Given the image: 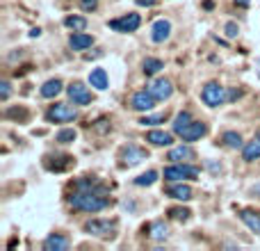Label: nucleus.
<instances>
[{"instance_id":"f257e3e1","label":"nucleus","mask_w":260,"mask_h":251,"mask_svg":"<svg viewBox=\"0 0 260 251\" xmlns=\"http://www.w3.org/2000/svg\"><path fill=\"white\" fill-rule=\"evenodd\" d=\"M69 203H71L73 210L99 212V210H105V208L112 203V199H110V190L105 187L103 183L85 176V178L76 180L73 192H71V197H69Z\"/></svg>"},{"instance_id":"f03ea898","label":"nucleus","mask_w":260,"mask_h":251,"mask_svg":"<svg viewBox=\"0 0 260 251\" xmlns=\"http://www.w3.org/2000/svg\"><path fill=\"white\" fill-rule=\"evenodd\" d=\"M85 231L94 238H103V240H110L117 235V224L114 222H108V219H91L85 224Z\"/></svg>"},{"instance_id":"7ed1b4c3","label":"nucleus","mask_w":260,"mask_h":251,"mask_svg":"<svg viewBox=\"0 0 260 251\" xmlns=\"http://www.w3.org/2000/svg\"><path fill=\"white\" fill-rule=\"evenodd\" d=\"M76 117H78V110L71 108V105H67V103H57V105H53V108L46 112V119H48V121H55V123L73 121Z\"/></svg>"},{"instance_id":"20e7f679","label":"nucleus","mask_w":260,"mask_h":251,"mask_svg":"<svg viewBox=\"0 0 260 251\" xmlns=\"http://www.w3.org/2000/svg\"><path fill=\"white\" fill-rule=\"evenodd\" d=\"M201 99H203V103H206V105H210V108H217V105H221L226 99H229V96H226L224 87H221L219 82H208V85L203 87Z\"/></svg>"},{"instance_id":"39448f33","label":"nucleus","mask_w":260,"mask_h":251,"mask_svg":"<svg viewBox=\"0 0 260 251\" xmlns=\"http://www.w3.org/2000/svg\"><path fill=\"white\" fill-rule=\"evenodd\" d=\"M199 169L192 165H171L165 169V178L167 180H185V178H197Z\"/></svg>"},{"instance_id":"423d86ee","label":"nucleus","mask_w":260,"mask_h":251,"mask_svg":"<svg viewBox=\"0 0 260 251\" xmlns=\"http://www.w3.org/2000/svg\"><path fill=\"white\" fill-rule=\"evenodd\" d=\"M139 23H142L139 14H126V16H121V18H112L110 27L117 32H135L139 27Z\"/></svg>"},{"instance_id":"0eeeda50","label":"nucleus","mask_w":260,"mask_h":251,"mask_svg":"<svg viewBox=\"0 0 260 251\" xmlns=\"http://www.w3.org/2000/svg\"><path fill=\"white\" fill-rule=\"evenodd\" d=\"M69 99L73 101L76 105H87V103H91V91L87 89L82 82H73L71 87H69Z\"/></svg>"},{"instance_id":"6e6552de","label":"nucleus","mask_w":260,"mask_h":251,"mask_svg":"<svg viewBox=\"0 0 260 251\" xmlns=\"http://www.w3.org/2000/svg\"><path fill=\"white\" fill-rule=\"evenodd\" d=\"M155 96L151 94V91H137V94L130 99V105H133L137 112H148V110L155 105Z\"/></svg>"},{"instance_id":"1a4fd4ad","label":"nucleus","mask_w":260,"mask_h":251,"mask_svg":"<svg viewBox=\"0 0 260 251\" xmlns=\"http://www.w3.org/2000/svg\"><path fill=\"white\" fill-rule=\"evenodd\" d=\"M206 133H208V125H206V123H201V121H192L189 125H185V128L180 130L178 135L185 139V142H194V139H201Z\"/></svg>"},{"instance_id":"9d476101","label":"nucleus","mask_w":260,"mask_h":251,"mask_svg":"<svg viewBox=\"0 0 260 251\" xmlns=\"http://www.w3.org/2000/svg\"><path fill=\"white\" fill-rule=\"evenodd\" d=\"M121 160L123 165H137V162L146 160V151L139 146H133V144H128V146L121 148Z\"/></svg>"},{"instance_id":"9b49d317","label":"nucleus","mask_w":260,"mask_h":251,"mask_svg":"<svg viewBox=\"0 0 260 251\" xmlns=\"http://www.w3.org/2000/svg\"><path fill=\"white\" fill-rule=\"evenodd\" d=\"M148 91H151L157 101H165L174 94V87H171V82L167 80V78H160V80H155L151 87H148Z\"/></svg>"},{"instance_id":"f8f14e48","label":"nucleus","mask_w":260,"mask_h":251,"mask_svg":"<svg viewBox=\"0 0 260 251\" xmlns=\"http://www.w3.org/2000/svg\"><path fill=\"white\" fill-rule=\"evenodd\" d=\"M169 32H171V23L169 21H155L153 23V27H151V39L155 41V44H160V41H165L167 37H169Z\"/></svg>"},{"instance_id":"ddd939ff","label":"nucleus","mask_w":260,"mask_h":251,"mask_svg":"<svg viewBox=\"0 0 260 251\" xmlns=\"http://www.w3.org/2000/svg\"><path fill=\"white\" fill-rule=\"evenodd\" d=\"M44 249L46 251H67L69 249V238H64V235H59V233L48 235V238L44 240Z\"/></svg>"},{"instance_id":"4468645a","label":"nucleus","mask_w":260,"mask_h":251,"mask_svg":"<svg viewBox=\"0 0 260 251\" xmlns=\"http://www.w3.org/2000/svg\"><path fill=\"white\" fill-rule=\"evenodd\" d=\"M194 148L192 146H176L169 151V155H167V160L171 162H183V160H194Z\"/></svg>"},{"instance_id":"2eb2a0df","label":"nucleus","mask_w":260,"mask_h":251,"mask_svg":"<svg viewBox=\"0 0 260 251\" xmlns=\"http://www.w3.org/2000/svg\"><path fill=\"white\" fill-rule=\"evenodd\" d=\"M240 219L253 231V233L260 235V212L256 210H240Z\"/></svg>"},{"instance_id":"dca6fc26","label":"nucleus","mask_w":260,"mask_h":251,"mask_svg":"<svg viewBox=\"0 0 260 251\" xmlns=\"http://www.w3.org/2000/svg\"><path fill=\"white\" fill-rule=\"evenodd\" d=\"M146 142H151L153 146H169L174 139H171V135L165 133V130H153V133L146 135Z\"/></svg>"},{"instance_id":"f3484780","label":"nucleus","mask_w":260,"mask_h":251,"mask_svg":"<svg viewBox=\"0 0 260 251\" xmlns=\"http://www.w3.org/2000/svg\"><path fill=\"white\" fill-rule=\"evenodd\" d=\"M167 194H169L171 199H178V201H189V199H192V190H189L187 185H169Z\"/></svg>"},{"instance_id":"a211bd4d","label":"nucleus","mask_w":260,"mask_h":251,"mask_svg":"<svg viewBox=\"0 0 260 251\" xmlns=\"http://www.w3.org/2000/svg\"><path fill=\"white\" fill-rule=\"evenodd\" d=\"M89 85L96 87L99 91L108 89V73H105L103 69H94V71L89 73Z\"/></svg>"},{"instance_id":"6ab92c4d","label":"nucleus","mask_w":260,"mask_h":251,"mask_svg":"<svg viewBox=\"0 0 260 251\" xmlns=\"http://www.w3.org/2000/svg\"><path fill=\"white\" fill-rule=\"evenodd\" d=\"M71 48L73 50H85V48H89L91 44H94V37H89V35H82V32H76V35L71 37Z\"/></svg>"},{"instance_id":"aec40b11","label":"nucleus","mask_w":260,"mask_h":251,"mask_svg":"<svg viewBox=\"0 0 260 251\" xmlns=\"http://www.w3.org/2000/svg\"><path fill=\"white\" fill-rule=\"evenodd\" d=\"M242 155H244V160H258L260 158V135H256V137L251 139V142L244 146V151H242Z\"/></svg>"},{"instance_id":"412c9836","label":"nucleus","mask_w":260,"mask_h":251,"mask_svg":"<svg viewBox=\"0 0 260 251\" xmlns=\"http://www.w3.org/2000/svg\"><path fill=\"white\" fill-rule=\"evenodd\" d=\"M148 231H151V238L157 240V242H160V240H167V238H169V226H167L165 222H153Z\"/></svg>"},{"instance_id":"4be33fe9","label":"nucleus","mask_w":260,"mask_h":251,"mask_svg":"<svg viewBox=\"0 0 260 251\" xmlns=\"http://www.w3.org/2000/svg\"><path fill=\"white\" fill-rule=\"evenodd\" d=\"M59 91H62V80H57V78H55V80H48L44 87H41V96H44V99H53V96H57Z\"/></svg>"},{"instance_id":"5701e85b","label":"nucleus","mask_w":260,"mask_h":251,"mask_svg":"<svg viewBox=\"0 0 260 251\" xmlns=\"http://www.w3.org/2000/svg\"><path fill=\"white\" fill-rule=\"evenodd\" d=\"M64 23H67V27H71L73 32H82L87 27V18H82V16H69Z\"/></svg>"},{"instance_id":"b1692460","label":"nucleus","mask_w":260,"mask_h":251,"mask_svg":"<svg viewBox=\"0 0 260 251\" xmlns=\"http://www.w3.org/2000/svg\"><path fill=\"white\" fill-rule=\"evenodd\" d=\"M189 123H192V114L180 112L178 117H176V121H174V133H180V130H183L185 125H189Z\"/></svg>"},{"instance_id":"393cba45","label":"nucleus","mask_w":260,"mask_h":251,"mask_svg":"<svg viewBox=\"0 0 260 251\" xmlns=\"http://www.w3.org/2000/svg\"><path fill=\"white\" fill-rule=\"evenodd\" d=\"M157 180V171H146V174L137 176L135 178V185H139V187H144V185H153Z\"/></svg>"},{"instance_id":"a878e982","label":"nucleus","mask_w":260,"mask_h":251,"mask_svg":"<svg viewBox=\"0 0 260 251\" xmlns=\"http://www.w3.org/2000/svg\"><path fill=\"white\" fill-rule=\"evenodd\" d=\"M160 69H162V62H160V59L148 57L146 62H144V73H146V76H153V73H157Z\"/></svg>"},{"instance_id":"bb28decb","label":"nucleus","mask_w":260,"mask_h":251,"mask_svg":"<svg viewBox=\"0 0 260 251\" xmlns=\"http://www.w3.org/2000/svg\"><path fill=\"white\" fill-rule=\"evenodd\" d=\"M221 139H224V144L231 148H240V144H242V137H240L238 133H224Z\"/></svg>"},{"instance_id":"cd10ccee","label":"nucleus","mask_w":260,"mask_h":251,"mask_svg":"<svg viewBox=\"0 0 260 251\" xmlns=\"http://www.w3.org/2000/svg\"><path fill=\"white\" fill-rule=\"evenodd\" d=\"M189 215H192V212L185 210V208H171V210H169V217H171V219H178V222H187Z\"/></svg>"},{"instance_id":"c85d7f7f","label":"nucleus","mask_w":260,"mask_h":251,"mask_svg":"<svg viewBox=\"0 0 260 251\" xmlns=\"http://www.w3.org/2000/svg\"><path fill=\"white\" fill-rule=\"evenodd\" d=\"M73 139H76V130H71V128L59 130V133H57V142L59 144H71Z\"/></svg>"},{"instance_id":"c756f323","label":"nucleus","mask_w":260,"mask_h":251,"mask_svg":"<svg viewBox=\"0 0 260 251\" xmlns=\"http://www.w3.org/2000/svg\"><path fill=\"white\" fill-rule=\"evenodd\" d=\"M162 121H165V114H153V117L139 119V123L142 125H155V123H162Z\"/></svg>"},{"instance_id":"7c9ffc66","label":"nucleus","mask_w":260,"mask_h":251,"mask_svg":"<svg viewBox=\"0 0 260 251\" xmlns=\"http://www.w3.org/2000/svg\"><path fill=\"white\" fill-rule=\"evenodd\" d=\"M82 9H87V12H91V9H96V5H99V0H80Z\"/></svg>"},{"instance_id":"2f4dec72","label":"nucleus","mask_w":260,"mask_h":251,"mask_svg":"<svg viewBox=\"0 0 260 251\" xmlns=\"http://www.w3.org/2000/svg\"><path fill=\"white\" fill-rule=\"evenodd\" d=\"M238 25H235V23H226V35L229 37H238Z\"/></svg>"},{"instance_id":"473e14b6","label":"nucleus","mask_w":260,"mask_h":251,"mask_svg":"<svg viewBox=\"0 0 260 251\" xmlns=\"http://www.w3.org/2000/svg\"><path fill=\"white\" fill-rule=\"evenodd\" d=\"M0 87H3V89H0V99L7 101V99H9V82H3Z\"/></svg>"},{"instance_id":"72a5a7b5","label":"nucleus","mask_w":260,"mask_h":251,"mask_svg":"<svg viewBox=\"0 0 260 251\" xmlns=\"http://www.w3.org/2000/svg\"><path fill=\"white\" fill-rule=\"evenodd\" d=\"M235 5H238V7H249L251 0H235Z\"/></svg>"},{"instance_id":"f704fd0d","label":"nucleus","mask_w":260,"mask_h":251,"mask_svg":"<svg viewBox=\"0 0 260 251\" xmlns=\"http://www.w3.org/2000/svg\"><path fill=\"white\" fill-rule=\"evenodd\" d=\"M137 5H146V7H151V5H155V0H137Z\"/></svg>"},{"instance_id":"c9c22d12","label":"nucleus","mask_w":260,"mask_h":251,"mask_svg":"<svg viewBox=\"0 0 260 251\" xmlns=\"http://www.w3.org/2000/svg\"><path fill=\"white\" fill-rule=\"evenodd\" d=\"M258 135H260V133H258Z\"/></svg>"}]
</instances>
